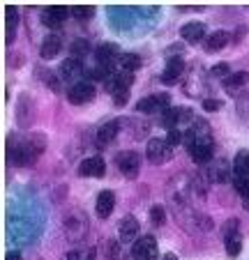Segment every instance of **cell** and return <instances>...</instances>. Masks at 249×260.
Segmentation results:
<instances>
[{"mask_svg":"<svg viewBox=\"0 0 249 260\" xmlns=\"http://www.w3.org/2000/svg\"><path fill=\"white\" fill-rule=\"evenodd\" d=\"M44 150H46L44 134H30L23 141H19V138L12 134L10 141H7V161H10L12 166H30Z\"/></svg>","mask_w":249,"mask_h":260,"instance_id":"obj_1","label":"cell"},{"mask_svg":"<svg viewBox=\"0 0 249 260\" xmlns=\"http://www.w3.org/2000/svg\"><path fill=\"white\" fill-rule=\"evenodd\" d=\"M185 147L189 157L194 159L196 164H205L212 159V136H210V127L199 120L194 127H189L185 132Z\"/></svg>","mask_w":249,"mask_h":260,"instance_id":"obj_2","label":"cell"},{"mask_svg":"<svg viewBox=\"0 0 249 260\" xmlns=\"http://www.w3.org/2000/svg\"><path fill=\"white\" fill-rule=\"evenodd\" d=\"M146 159L152 164V166H159V164L171 161L173 159V147L166 143V138H152V141H148Z\"/></svg>","mask_w":249,"mask_h":260,"instance_id":"obj_3","label":"cell"},{"mask_svg":"<svg viewBox=\"0 0 249 260\" xmlns=\"http://www.w3.org/2000/svg\"><path fill=\"white\" fill-rule=\"evenodd\" d=\"M116 166L120 168V173L129 180L139 175V168H141V157H139L134 150H125V152H118L116 154Z\"/></svg>","mask_w":249,"mask_h":260,"instance_id":"obj_4","label":"cell"},{"mask_svg":"<svg viewBox=\"0 0 249 260\" xmlns=\"http://www.w3.org/2000/svg\"><path fill=\"white\" fill-rule=\"evenodd\" d=\"M169 94H150V97L141 99V102L136 104V111L139 113H164V111H169L171 108V102H169Z\"/></svg>","mask_w":249,"mask_h":260,"instance_id":"obj_5","label":"cell"},{"mask_svg":"<svg viewBox=\"0 0 249 260\" xmlns=\"http://www.w3.org/2000/svg\"><path fill=\"white\" fill-rule=\"evenodd\" d=\"M157 240L152 235H143L134 242L132 246V255L134 260H155L157 258Z\"/></svg>","mask_w":249,"mask_h":260,"instance_id":"obj_6","label":"cell"},{"mask_svg":"<svg viewBox=\"0 0 249 260\" xmlns=\"http://www.w3.org/2000/svg\"><path fill=\"white\" fill-rule=\"evenodd\" d=\"M95 94H97V90H95V85L88 83V81H81V83H76V85H69V90H67V99L72 104H76V106L78 104L93 102Z\"/></svg>","mask_w":249,"mask_h":260,"instance_id":"obj_7","label":"cell"},{"mask_svg":"<svg viewBox=\"0 0 249 260\" xmlns=\"http://www.w3.org/2000/svg\"><path fill=\"white\" fill-rule=\"evenodd\" d=\"M78 175L81 177H104L106 175V161L102 157H88L78 164Z\"/></svg>","mask_w":249,"mask_h":260,"instance_id":"obj_8","label":"cell"},{"mask_svg":"<svg viewBox=\"0 0 249 260\" xmlns=\"http://www.w3.org/2000/svg\"><path fill=\"white\" fill-rule=\"evenodd\" d=\"M81 76H83V62H78L76 58H69L60 64V79L65 83L76 85V83H81Z\"/></svg>","mask_w":249,"mask_h":260,"instance_id":"obj_9","label":"cell"},{"mask_svg":"<svg viewBox=\"0 0 249 260\" xmlns=\"http://www.w3.org/2000/svg\"><path fill=\"white\" fill-rule=\"evenodd\" d=\"M67 14H72L67 7H60V5L46 7V10L42 12V23H44L46 28H60V25L65 23V19H67Z\"/></svg>","mask_w":249,"mask_h":260,"instance_id":"obj_10","label":"cell"},{"mask_svg":"<svg viewBox=\"0 0 249 260\" xmlns=\"http://www.w3.org/2000/svg\"><path fill=\"white\" fill-rule=\"evenodd\" d=\"M113 207H116V193H113L111 189L99 191L97 203H95V210H97L99 219H108V216H111V212H113Z\"/></svg>","mask_w":249,"mask_h":260,"instance_id":"obj_11","label":"cell"},{"mask_svg":"<svg viewBox=\"0 0 249 260\" xmlns=\"http://www.w3.org/2000/svg\"><path fill=\"white\" fill-rule=\"evenodd\" d=\"M86 228H88V221H86V216H69L67 221H65V233H67V237L72 242L81 240L83 235H86Z\"/></svg>","mask_w":249,"mask_h":260,"instance_id":"obj_12","label":"cell"},{"mask_svg":"<svg viewBox=\"0 0 249 260\" xmlns=\"http://www.w3.org/2000/svg\"><path fill=\"white\" fill-rule=\"evenodd\" d=\"M118 132H120V124H118V120H111V122H106V124H102V127H99L97 138H95V141H97L99 147H108L113 141H116Z\"/></svg>","mask_w":249,"mask_h":260,"instance_id":"obj_13","label":"cell"},{"mask_svg":"<svg viewBox=\"0 0 249 260\" xmlns=\"http://www.w3.org/2000/svg\"><path fill=\"white\" fill-rule=\"evenodd\" d=\"M60 49H63V40H60L58 35H49V37L42 42V46H39V58L51 60L60 53Z\"/></svg>","mask_w":249,"mask_h":260,"instance_id":"obj_14","label":"cell"},{"mask_svg":"<svg viewBox=\"0 0 249 260\" xmlns=\"http://www.w3.org/2000/svg\"><path fill=\"white\" fill-rule=\"evenodd\" d=\"M185 72V62H182V58H173L169 60V64H166L164 74H161V83L166 85H173L178 79H180V74Z\"/></svg>","mask_w":249,"mask_h":260,"instance_id":"obj_15","label":"cell"},{"mask_svg":"<svg viewBox=\"0 0 249 260\" xmlns=\"http://www.w3.org/2000/svg\"><path fill=\"white\" fill-rule=\"evenodd\" d=\"M180 35H182V40L185 42H201L205 37V25L201 23V21H189V23H185L180 28Z\"/></svg>","mask_w":249,"mask_h":260,"instance_id":"obj_16","label":"cell"},{"mask_svg":"<svg viewBox=\"0 0 249 260\" xmlns=\"http://www.w3.org/2000/svg\"><path fill=\"white\" fill-rule=\"evenodd\" d=\"M95 58H97V64H113V60L118 58V46L113 42H104L97 46Z\"/></svg>","mask_w":249,"mask_h":260,"instance_id":"obj_17","label":"cell"},{"mask_svg":"<svg viewBox=\"0 0 249 260\" xmlns=\"http://www.w3.org/2000/svg\"><path fill=\"white\" fill-rule=\"evenodd\" d=\"M139 235V221L136 216H125L120 221V240L122 242H134Z\"/></svg>","mask_w":249,"mask_h":260,"instance_id":"obj_18","label":"cell"},{"mask_svg":"<svg viewBox=\"0 0 249 260\" xmlns=\"http://www.w3.org/2000/svg\"><path fill=\"white\" fill-rule=\"evenodd\" d=\"M231 42L229 32H224V30H217V32H212L210 37H205V51H210V53H215V51H222L226 44Z\"/></svg>","mask_w":249,"mask_h":260,"instance_id":"obj_19","label":"cell"},{"mask_svg":"<svg viewBox=\"0 0 249 260\" xmlns=\"http://www.w3.org/2000/svg\"><path fill=\"white\" fill-rule=\"evenodd\" d=\"M129 85H132V74L129 72H120V74H113L111 81L106 83L108 92H120V90H129Z\"/></svg>","mask_w":249,"mask_h":260,"instance_id":"obj_20","label":"cell"},{"mask_svg":"<svg viewBox=\"0 0 249 260\" xmlns=\"http://www.w3.org/2000/svg\"><path fill=\"white\" fill-rule=\"evenodd\" d=\"M233 173L235 177H249V152L240 150L233 159Z\"/></svg>","mask_w":249,"mask_h":260,"instance_id":"obj_21","label":"cell"},{"mask_svg":"<svg viewBox=\"0 0 249 260\" xmlns=\"http://www.w3.org/2000/svg\"><path fill=\"white\" fill-rule=\"evenodd\" d=\"M247 83H249V72H235V74H229V76L224 79L226 90H238Z\"/></svg>","mask_w":249,"mask_h":260,"instance_id":"obj_22","label":"cell"},{"mask_svg":"<svg viewBox=\"0 0 249 260\" xmlns=\"http://www.w3.org/2000/svg\"><path fill=\"white\" fill-rule=\"evenodd\" d=\"M16 23H19V12H16V7H7V44L14 42Z\"/></svg>","mask_w":249,"mask_h":260,"instance_id":"obj_23","label":"cell"},{"mask_svg":"<svg viewBox=\"0 0 249 260\" xmlns=\"http://www.w3.org/2000/svg\"><path fill=\"white\" fill-rule=\"evenodd\" d=\"M120 67H122V72H129V74H132L134 69L141 67V58H139L136 53H122L120 55Z\"/></svg>","mask_w":249,"mask_h":260,"instance_id":"obj_24","label":"cell"},{"mask_svg":"<svg viewBox=\"0 0 249 260\" xmlns=\"http://www.w3.org/2000/svg\"><path fill=\"white\" fill-rule=\"evenodd\" d=\"M224 246H226V253L231 255V258H235V255L240 253V249H242V237L238 235H231V237H224Z\"/></svg>","mask_w":249,"mask_h":260,"instance_id":"obj_25","label":"cell"},{"mask_svg":"<svg viewBox=\"0 0 249 260\" xmlns=\"http://www.w3.org/2000/svg\"><path fill=\"white\" fill-rule=\"evenodd\" d=\"M93 14H95V7H90V5H76V7H72V16L76 21H88V19H93Z\"/></svg>","mask_w":249,"mask_h":260,"instance_id":"obj_26","label":"cell"},{"mask_svg":"<svg viewBox=\"0 0 249 260\" xmlns=\"http://www.w3.org/2000/svg\"><path fill=\"white\" fill-rule=\"evenodd\" d=\"M90 76H93L95 81H111V76H113V72H111V64H97V67L90 72Z\"/></svg>","mask_w":249,"mask_h":260,"instance_id":"obj_27","label":"cell"},{"mask_svg":"<svg viewBox=\"0 0 249 260\" xmlns=\"http://www.w3.org/2000/svg\"><path fill=\"white\" fill-rule=\"evenodd\" d=\"M233 187L244 201H249V177H235L233 175Z\"/></svg>","mask_w":249,"mask_h":260,"instance_id":"obj_28","label":"cell"},{"mask_svg":"<svg viewBox=\"0 0 249 260\" xmlns=\"http://www.w3.org/2000/svg\"><path fill=\"white\" fill-rule=\"evenodd\" d=\"M150 221H152V226H161L166 221V210L161 205H152L150 207Z\"/></svg>","mask_w":249,"mask_h":260,"instance_id":"obj_29","label":"cell"},{"mask_svg":"<svg viewBox=\"0 0 249 260\" xmlns=\"http://www.w3.org/2000/svg\"><path fill=\"white\" fill-rule=\"evenodd\" d=\"M224 166L226 164L224 161H217L215 166L208 171V180H215V182H224L226 180V175H224Z\"/></svg>","mask_w":249,"mask_h":260,"instance_id":"obj_30","label":"cell"},{"mask_svg":"<svg viewBox=\"0 0 249 260\" xmlns=\"http://www.w3.org/2000/svg\"><path fill=\"white\" fill-rule=\"evenodd\" d=\"M238 113L242 115L244 120H249V92H244L238 97Z\"/></svg>","mask_w":249,"mask_h":260,"instance_id":"obj_31","label":"cell"},{"mask_svg":"<svg viewBox=\"0 0 249 260\" xmlns=\"http://www.w3.org/2000/svg\"><path fill=\"white\" fill-rule=\"evenodd\" d=\"M90 51V46H88V42L86 40H74V44H72V53L74 55H86Z\"/></svg>","mask_w":249,"mask_h":260,"instance_id":"obj_32","label":"cell"},{"mask_svg":"<svg viewBox=\"0 0 249 260\" xmlns=\"http://www.w3.org/2000/svg\"><path fill=\"white\" fill-rule=\"evenodd\" d=\"M180 141H185V134H180L178 129H171V132L166 134V143H169L171 147H176Z\"/></svg>","mask_w":249,"mask_h":260,"instance_id":"obj_33","label":"cell"},{"mask_svg":"<svg viewBox=\"0 0 249 260\" xmlns=\"http://www.w3.org/2000/svg\"><path fill=\"white\" fill-rule=\"evenodd\" d=\"M118 255H120V246L116 240H111L106 244V260H118Z\"/></svg>","mask_w":249,"mask_h":260,"instance_id":"obj_34","label":"cell"},{"mask_svg":"<svg viewBox=\"0 0 249 260\" xmlns=\"http://www.w3.org/2000/svg\"><path fill=\"white\" fill-rule=\"evenodd\" d=\"M127 102H129V90L113 92V104H116V106H127Z\"/></svg>","mask_w":249,"mask_h":260,"instance_id":"obj_35","label":"cell"},{"mask_svg":"<svg viewBox=\"0 0 249 260\" xmlns=\"http://www.w3.org/2000/svg\"><path fill=\"white\" fill-rule=\"evenodd\" d=\"M231 235H238V219H229L224 223V237H231Z\"/></svg>","mask_w":249,"mask_h":260,"instance_id":"obj_36","label":"cell"},{"mask_svg":"<svg viewBox=\"0 0 249 260\" xmlns=\"http://www.w3.org/2000/svg\"><path fill=\"white\" fill-rule=\"evenodd\" d=\"M210 74H212V76H224V79H226V76H229V64H215V67H212L210 69Z\"/></svg>","mask_w":249,"mask_h":260,"instance_id":"obj_37","label":"cell"},{"mask_svg":"<svg viewBox=\"0 0 249 260\" xmlns=\"http://www.w3.org/2000/svg\"><path fill=\"white\" fill-rule=\"evenodd\" d=\"M203 108L205 111H217V108H219V102H217V99H205Z\"/></svg>","mask_w":249,"mask_h":260,"instance_id":"obj_38","label":"cell"},{"mask_svg":"<svg viewBox=\"0 0 249 260\" xmlns=\"http://www.w3.org/2000/svg\"><path fill=\"white\" fill-rule=\"evenodd\" d=\"M5 260H21V253H16V251H10Z\"/></svg>","mask_w":249,"mask_h":260,"instance_id":"obj_39","label":"cell"},{"mask_svg":"<svg viewBox=\"0 0 249 260\" xmlns=\"http://www.w3.org/2000/svg\"><path fill=\"white\" fill-rule=\"evenodd\" d=\"M67 260H81V253H78V251H72V253H67Z\"/></svg>","mask_w":249,"mask_h":260,"instance_id":"obj_40","label":"cell"},{"mask_svg":"<svg viewBox=\"0 0 249 260\" xmlns=\"http://www.w3.org/2000/svg\"><path fill=\"white\" fill-rule=\"evenodd\" d=\"M86 260H97V251H90V253H88V258H86Z\"/></svg>","mask_w":249,"mask_h":260,"instance_id":"obj_41","label":"cell"},{"mask_svg":"<svg viewBox=\"0 0 249 260\" xmlns=\"http://www.w3.org/2000/svg\"><path fill=\"white\" fill-rule=\"evenodd\" d=\"M164 260H178V255H173V253H166V255H164Z\"/></svg>","mask_w":249,"mask_h":260,"instance_id":"obj_42","label":"cell"}]
</instances>
